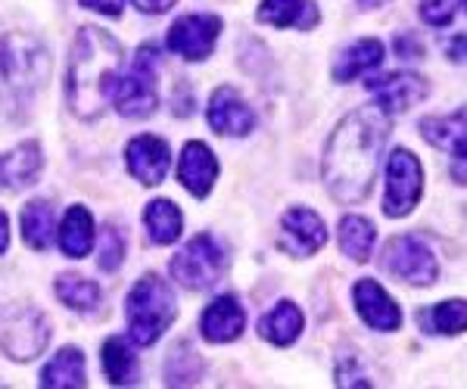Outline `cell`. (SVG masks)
<instances>
[{
	"label": "cell",
	"mask_w": 467,
	"mask_h": 389,
	"mask_svg": "<svg viewBox=\"0 0 467 389\" xmlns=\"http://www.w3.org/2000/svg\"><path fill=\"white\" fill-rule=\"evenodd\" d=\"M389 116L380 109H356L337 125L321 156V181L337 203H361L374 187L380 153L387 144Z\"/></svg>",
	"instance_id": "1"
},
{
	"label": "cell",
	"mask_w": 467,
	"mask_h": 389,
	"mask_svg": "<svg viewBox=\"0 0 467 389\" xmlns=\"http://www.w3.org/2000/svg\"><path fill=\"white\" fill-rule=\"evenodd\" d=\"M122 44L109 32L94 26L81 28L69 54V72H66V97L75 116L85 122L100 116L122 72Z\"/></svg>",
	"instance_id": "2"
},
{
	"label": "cell",
	"mask_w": 467,
	"mask_h": 389,
	"mask_svg": "<svg viewBox=\"0 0 467 389\" xmlns=\"http://www.w3.org/2000/svg\"><path fill=\"white\" fill-rule=\"evenodd\" d=\"M128 336L134 346H153L175 321V293L160 274H144L125 299Z\"/></svg>",
	"instance_id": "3"
},
{
	"label": "cell",
	"mask_w": 467,
	"mask_h": 389,
	"mask_svg": "<svg viewBox=\"0 0 467 389\" xmlns=\"http://www.w3.org/2000/svg\"><path fill=\"white\" fill-rule=\"evenodd\" d=\"M50 72V56L32 35H4L0 37V85L16 97H26L41 87Z\"/></svg>",
	"instance_id": "4"
},
{
	"label": "cell",
	"mask_w": 467,
	"mask_h": 389,
	"mask_svg": "<svg viewBox=\"0 0 467 389\" xmlns=\"http://www.w3.org/2000/svg\"><path fill=\"white\" fill-rule=\"evenodd\" d=\"M156 59H160L156 47L144 44L138 50V59H134V69L128 75L119 72L116 85H112L119 116L147 118L156 112V103H160V94H156Z\"/></svg>",
	"instance_id": "5"
},
{
	"label": "cell",
	"mask_w": 467,
	"mask_h": 389,
	"mask_svg": "<svg viewBox=\"0 0 467 389\" xmlns=\"http://www.w3.org/2000/svg\"><path fill=\"white\" fill-rule=\"evenodd\" d=\"M224 250L213 234H197L171 259L169 271L184 290H209L222 278Z\"/></svg>",
	"instance_id": "6"
},
{
	"label": "cell",
	"mask_w": 467,
	"mask_h": 389,
	"mask_svg": "<svg viewBox=\"0 0 467 389\" xmlns=\"http://www.w3.org/2000/svg\"><path fill=\"white\" fill-rule=\"evenodd\" d=\"M424 190V169L411 149L399 147L387 159V197H383V215L405 219L420 200Z\"/></svg>",
	"instance_id": "7"
},
{
	"label": "cell",
	"mask_w": 467,
	"mask_h": 389,
	"mask_svg": "<svg viewBox=\"0 0 467 389\" xmlns=\"http://www.w3.org/2000/svg\"><path fill=\"white\" fill-rule=\"evenodd\" d=\"M380 261L393 278L411 283V287H431V283H436V278H440L436 256L411 234L389 237L387 246H383Z\"/></svg>",
	"instance_id": "8"
},
{
	"label": "cell",
	"mask_w": 467,
	"mask_h": 389,
	"mask_svg": "<svg viewBox=\"0 0 467 389\" xmlns=\"http://www.w3.org/2000/svg\"><path fill=\"white\" fill-rule=\"evenodd\" d=\"M50 324L37 309H19L0 324V349L13 362H32L47 349Z\"/></svg>",
	"instance_id": "9"
},
{
	"label": "cell",
	"mask_w": 467,
	"mask_h": 389,
	"mask_svg": "<svg viewBox=\"0 0 467 389\" xmlns=\"http://www.w3.org/2000/svg\"><path fill=\"white\" fill-rule=\"evenodd\" d=\"M222 35V19L215 13H187L169 28V50L181 59H206Z\"/></svg>",
	"instance_id": "10"
},
{
	"label": "cell",
	"mask_w": 467,
	"mask_h": 389,
	"mask_svg": "<svg viewBox=\"0 0 467 389\" xmlns=\"http://www.w3.org/2000/svg\"><path fill=\"white\" fill-rule=\"evenodd\" d=\"M368 94L378 100L383 116H399V112H409L414 103H420L431 91L420 75L414 72H393V75H378V78H368Z\"/></svg>",
	"instance_id": "11"
},
{
	"label": "cell",
	"mask_w": 467,
	"mask_h": 389,
	"mask_svg": "<svg viewBox=\"0 0 467 389\" xmlns=\"http://www.w3.org/2000/svg\"><path fill=\"white\" fill-rule=\"evenodd\" d=\"M327 243V228H324L321 215L306 206L290 209L281 219V250L290 256H315L321 246Z\"/></svg>",
	"instance_id": "12"
},
{
	"label": "cell",
	"mask_w": 467,
	"mask_h": 389,
	"mask_svg": "<svg viewBox=\"0 0 467 389\" xmlns=\"http://www.w3.org/2000/svg\"><path fill=\"white\" fill-rule=\"evenodd\" d=\"M125 162H128V171H131L140 184L156 187L165 181V175H169V169H171V147L165 144L162 138H156V134H140V138H134L131 144H128Z\"/></svg>",
	"instance_id": "13"
},
{
	"label": "cell",
	"mask_w": 467,
	"mask_h": 389,
	"mask_svg": "<svg viewBox=\"0 0 467 389\" xmlns=\"http://www.w3.org/2000/svg\"><path fill=\"white\" fill-rule=\"evenodd\" d=\"M352 302H356L358 318L365 321L368 327H374V331L389 333L402 327V312H399L393 296H389L378 281L361 278L356 287H352Z\"/></svg>",
	"instance_id": "14"
},
{
	"label": "cell",
	"mask_w": 467,
	"mask_h": 389,
	"mask_svg": "<svg viewBox=\"0 0 467 389\" xmlns=\"http://www.w3.org/2000/svg\"><path fill=\"white\" fill-rule=\"evenodd\" d=\"M209 125H213L215 134H224V138H246L255 125V116L250 109V103L237 94V87L222 85L209 100Z\"/></svg>",
	"instance_id": "15"
},
{
	"label": "cell",
	"mask_w": 467,
	"mask_h": 389,
	"mask_svg": "<svg viewBox=\"0 0 467 389\" xmlns=\"http://www.w3.org/2000/svg\"><path fill=\"white\" fill-rule=\"evenodd\" d=\"M218 178V159L202 140H191L181 149V162H178V181L184 184L187 193L193 197H209V190L215 187Z\"/></svg>",
	"instance_id": "16"
},
{
	"label": "cell",
	"mask_w": 467,
	"mask_h": 389,
	"mask_svg": "<svg viewBox=\"0 0 467 389\" xmlns=\"http://www.w3.org/2000/svg\"><path fill=\"white\" fill-rule=\"evenodd\" d=\"M420 134L436 147L446 149L455 159V181L464 184V109H455L449 116H431L420 122Z\"/></svg>",
	"instance_id": "17"
},
{
	"label": "cell",
	"mask_w": 467,
	"mask_h": 389,
	"mask_svg": "<svg viewBox=\"0 0 467 389\" xmlns=\"http://www.w3.org/2000/svg\"><path fill=\"white\" fill-rule=\"evenodd\" d=\"M246 331V312L234 296H222L206 305L200 318V333L209 343H234Z\"/></svg>",
	"instance_id": "18"
},
{
	"label": "cell",
	"mask_w": 467,
	"mask_h": 389,
	"mask_svg": "<svg viewBox=\"0 0 467 389\" xmlns=\"http://www.w3.org/2000/svg\"><path fill=\"white\" fill-rule=\"evenodd\" d=\"M41 166H44L41 147L35 140H26V144H19L16 149L0 156V187L10 193L26 190L41 175Z\"/></svg>",
	"instance_id": "19"
},
{
	"label": "cell",
	"mask_w": 467,
	"mask_h": 389,
	"mask_svg": "<svg viewBox=\"0 0 467 389\" xmlns=\"http://www.w3.org/2000/svg\"><path fill=\"white\" fill-rule=\"evenodd\" d=\"M321 19L318 6L312 0H262L259 6V22L275 28H315Z\"/></svg>",
	"instance_id": "20"
},
{
	"label": "cell",
	"mask_w": 467,
	"mask_h": 389,
	"mask_svg": "<svg viewBox=\"0 0 467 389\" xmlns=\"http://www.w3.org/2000/svg\"><path fill=\"white\" fill-rule=\"evenodd\" d=\"M380 63H383V44L378 41V37H358L356 44H349V47L337 56L334 81H340V85H346V81H356L358 75L378 69Z\"/></svg>",
	"instance_id": "21"
},
{
	"label": "cell",
	"mask_w": 467,
	"mask_h": 389,
	"mask_svg": "<svg viewBox=\"0 0 467 389\" xmlns=\"http://www.w3.org/2000/svg\"><path fill=\"white\" fill-rule=\"evenodd\" d=\"M41 386L47 389H81L88 386V374H85V355L81 349L66 346L44 364L41 371Z\"/></svg>",
	"instance_id": "22"
},
{
	"label": "cell",
	"mask_w": 467,
	"mask_h": 389,
	"mask_svg": "<svg viewBox=\"0 0 467 389\" xmlns=\"http://www.w3.org/2000/svg\"><path fill=\"white\" fill-rule=\"evenodd\" d=\"M303 324H306V318H303V312H299V305L284 299V302H277L275 309L262 315L259 333H262V340L275 343V346H290V343L299 340Z\"/></svg>",
	"instance_id": "23"
},
{
	"label": "cell",
	"mask_w": 467,
	"mask_h": 389,
	"mask_svg": "<svg viewBox=\"0 0 467 389\" xmlns=\"http://www.w3.org/2000/svg\"><path fill=\"white\" fill-rule=\"evenodd\" d=\"M59 237V250L69 259H85L94 250V219L85 206H72L63 215V224L57 230Z\"/></svg>",
	"instance_id": "24"
},
{
	"label": "cell",
	"mask_w": 467,
	"mask_h": 389,
	"mask_svg": "<svg viewBox=\"0 0 467 389\" xmlns=\"http://www.w3.org/2000/svg\"><path fill=\"white\" fill-rule=\"evenodd\" d=\"M144 228L147 237L156 246H169L181 237V228H184V215L181 209L171 203V200H153L144 209Z\"/></svg>",
	"instance_id": "25"
},
{
	"label": "cell",
	"mask_w": 467,
	"mask_h": 389,
	"mask_svg": "<svg viewBox=\"0 0 467 389\" xmlns=\"http://www.w3.org/2000/svg\"><path fill=\"white\" fill-rule=\"evenodd\" d=\"M22 241L32 250H47L54 243V209L47 200H32L22 209Z\"/></svg>",
	"instance_id": "26"
},
{
	"label": "cell",
	"mask_w": 467,
	"mask_h": 389,
	"mask_svg": "<svg viewBox=\"0 0 467 389\" xmlns=\"http://www.w3.org/2000/svg\"><path fill=\"white\" fill-rule=\"evenodd\" d=\"M103 371H107L112 386H131L138 380V358L122 336H109L103 343Z\"/></svg>",
	"instance_id": "27"
},
{
	"label": "cell",
	"mask_w": 467,
	"mask_h": 389,
	"mask_svg": "<svg viewBox=\"0 0 467 389\" xmlns=\"http://www.w3.org/2000/svg\"><path fill=\"white\" fill-rule=\"evenodd\" d=\"M57 296L66 309H75V312H94V309H100V302H103L100 287H97L94 281L81 278V274H59Z\"/></svg>",
	"instance_id": "28"
},
{
	"label": "cell",
	"mask_w": 467,
	"mask_h": 389,
	"mask_svg": "<svg viewBox=\"0 0 467 389\" xmlns=\"http://www.w3.org/2000/svg\"><path fill=\"white\" fill-rule=\"evenodd\" d=\"M374 237H378L374 224L368 219H361V215H346V219L340 221V250L352 261H358V265L371 259Z\"/></svg>",
	"instance_id": "29"
},
{
	"label": "cell",
	"mask_w": 467,
	"mask_h": 389,
	"mask_svg": "<svg viewBox=\"0 0 467 389\" xmlns=\"http://www.w3.org/2000/svg\"><path fill=\"white\" fill-rule=\"evenodd\" d=\"M418 324H424L427 333H451V336L462 333L467 324L464 299H449V302H440L433 309H420Z\"/></svg>",
	"instance_id": "30"
},
{
	"label": "cell",
	"mask_w": 467,
	"mask_h": 389,
	"mask_svg": "<svg viewBox=\"0 0 467 389\" xmlns=\"http://www.w3.org/2000/svg\"><path fill=\"white\" fill-rule=\"evenodd\" d=\"M122 259H125V237L112 224H107L100 230V241H97V268L109 274L122 265Z\"/></svg>",
	"instance_id": "31"
},
{
	"label": "cell",
	"mask_w": 467,
	"mask_h": 389,
	"mask_svg": "<svg viewBox=\"0 0 467 389\" xmlns=\"http://www.w3.org/2000/svg\"><path fill=\"white\" fill-rule=\"evenodd\" d=\"M462 10V0H420V19L433 28L449 26Z\"/></svg>",
	"instance_id": "32"
},
{
	"label": "cell",
	"mask_w": 467,
	"mask_h": 389,
	"mask_svg": "<svg viewBox=\"0 0 467 389\" xmlns=\"http://www.w3.org/2000/svg\"><path fill=\"white\" fill-rule=\"evenodd\" d=\"M85 10H97V13H103V16H122V10H125V0H78Z\"/></svg>",
	"instance_id": "33"
},
{
	"label": "cell",
	"mask_w": 467,
	"mask_h": 389,
	"mask_svg": "<svg viewBox=\"0 0 467 389\" xmlns=\"http://www.w3.org/2000/svg\"><path fill=\"white\" fill-rule=\"evenodd\" d=\"M134 6H138L140 13H150V16H160V13L171 10L175 6V0H131Z\"/></svg>",
	"instance_id": "34"
},
{
	"label": "cell",
	"mask_w": 467,
	"mask_h": 389,
	"mask_svg": "<svg viewBox=\"0 0 467 389\" xmlns=\"http://www.w3.org/2000/svg\"><path fill=\"white\" fill-rule=\"evenodd\" d=\"M6 246H10V228H6V215L0 209V256L6 252Z\"/></svg>",
	"instance_id": "35"
},
{
	"label": "cell",
	"mask_w": 467,
	"mask_h": 389,
	"mask_svg": "<svg viewBox=\"0 0 467 389\" xmlns=\"http://www.w3.org/2000/svg\"><path fill=\"white\" fill-rule=\"evenodd\" d=\"M356 4L361 6V10H378V6L389 4V0H356Z\"/></svg>",
	"instance_id": "36"
}]
</instances>
